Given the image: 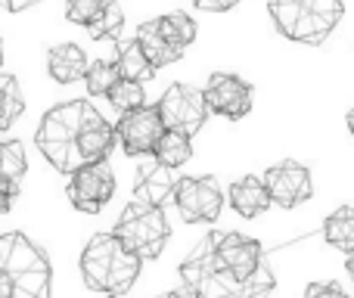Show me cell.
I'll use <instances>...</instances> for the list:
<instances>
[{
	"label": "cell",
	"instance_id": "6da1fadb",
	"mask_svg": "<svg viewBox=\"0 0 354 298\" xmlns=\"http://www.w3.org/2000/svg\"><path fill=\"white\" fill-rule=\"evenodd\" d=\"M143 258L134 255L115 233H97L81 252V274L93 292L106 298H122L140 277Z\"/></svg>",
	"mask_w": 354,
	"mask_h": 298
},
{
	"label": "cell",
	"instance_id": "7a4b0ae2",
	"mask_svg": "<svg viewBox=\"0 0 354 298\" xmlns=\"http://www.w3.org/2000/svg\"><path fill=\"white\" fill-rule=\"evenodd\" d=\"M53 270L50 261L28 236H0V298H50Z\"/></svg>",
	"mask_w": 354,
	"mask_h": 298
},
{
	"label": "cell",
	"instance_id": "3957f363",
	"mask_svg": "<svg viewBox=\"0 0 354 298\" xmlns=\"http://www.w3.org/2000/svg\"><path fill=\"white\" fill-rule=\"evenodd\" d=\"M87 109H91V100H66V103L53 106L50 112H44L41 124H37L35 134L37 149L62 174H75L81 168L78 134Z\"/></svg>",
	"mask_w": 354,
	"mask_h": 298
},
{
	"label": "cell",
	"instance_id": "277c9868",
	"mask_svg": "<svg viewBox=\"0 0 354 298\" xmlns=\"http://www.w3.org/2000/svg\"><path fill=\"white\" fill-rule=\"evenodd\" d=\"M180 280H183V289L193 292L196 298H252L249 286L239 283L236 277H230L218 264V255H214V233L202 236L199 243H196V249L183 258Z\"/></svg>",
	"mask_w": 354,
	"mask_h": 298
},
{
	"label": "cell",
	"instance_id": "5b68a950",
	"mask_svg": "<svg viewBox=\"0 0 354 298\" xmlns=\"http://www.w3.org/2000/svg\"><path fill=\"white\" fill-rule=\"evenodd\" d=\"M112 233H115L134 255L149 261V258H159L162 249L168 245L171 227H168V218L159 205H147V202L131 199Z\"/></svg>",
	"mask_w": 354,
	"mask_h": 298
},
{
	"label": "cell",
	"instance_id": "8992f818",
	"mask_svg": "<svg viewBox=\"0 0 354 298\" xmlns=\"http://www.w3.org/2000/svg\"><path fill=\"white\" fill-rule=\"evenodd\" d=\"M270 19H274L277 31L289 41H299V44H308V47H317L330 37V31L336 28L333 22H326L324 16L311 10L308 3L301 0H270Z\"/></svg>",
	"mask_w": 354,
	"mask_h": 298
},
{
	"label": "cell",
	"instance_id": "52a82bcc",
	"mask_svg": "<svg viewBox=\"0 0 354 298\" xmlns=\"http://www.w3.org/2000/svg\"><path fill=\"white\" fill-rule=\"evenodd\" d=\"M156 109H159L162 124H165L168 131H183V134H189V137H193L196 131H202V124H205V118H208L205 93H202L199 87L180 84V81L162 93Z\"/></svg>",
	"mask_w": 354,
	"mask_h": 298
},
{
	"label": "cell",
	"instance_id": "ba28073f",
	"mask_svg": "<svg viewBox=\"0 0 354 298\" xmlns=\"http://www.w3.org/2000/svg\"><path fill=\"white\" fill-rule=\"evenodd\" d=\"M174 205L187 224H214L224 208V193H221L214 177H180L174 193Z\"/></svg>",
	"mask_w": 354,
	"mask_h": 298
},
{
	"label": "cell",
	"instance_id": "9c48e42d",
	"mask_svg": "<svg viewBox=\"0 0 354 298\" xmlns=\"http://www.w3.org/2000/svg\"><path fill=\"white\" fill-rule=\"evenodd\" d=\"M68 199L78 212L97 214L109 205V199L115 196V174H112L109 162H91L81 165L75 174H68Z\"/></svg>",
	"mask_w": 354,
	"mask_h": 298
},
{
	"label": "cell",
	"instance_id": "30bf717a",
	"mask_svg": "<svg viewBox=\"0 0 354 298\" xmlns=\"http://www.w3.org/2000/svg\"><path fill=\"white\" fill-rule=\"evenodd\" d=\"M162 134H165V124H162V115L156 106L124 112L115 124V137L128 156H153Z\"/></svg>",
	"mask_w": 354,
	"mask_h": 298
},
{
	"label": "cell",
	"instance_id": "8fae6325",
	"mask_svg": "<svg viewBox=\"0 0 354 298\" xmlns=\"http://www.w3.org/2000/svg\"><path fill=\"white\" fill-rule=\"evenodd\" d=\"M202 93H205L208 112H214L221 118H230V122L245 118L252 109V84L243 81L239 75H230V72L212 75L208 84L202 87Z\"/></svg>",
	"mask_w": 354,
	"mask_h": 298
},
{
	"label": "cell",
	"instance_id": "7c38bea8",
	"mask_svg": "<svg viewBox=\"0 0 354 298\" xmlns=\"http://www.w3.org/2000/svg\"><path fill=\"white\" fill-rule=\"evenodd\" d=\"M264 187H268V193H270V202L280 208L301 205V202H308L314 193L311 171L299 162H289V158L264 171Z\"/></svg>",
	"mask_w": 354,
	"mask_h": 298
},
{
	"label": "cell",
	"instance_id": "4fadbf2b",
	"mask_svg": "<svg viewBox=\"0 0 354 298\" xmlns=\"http://www.w3.org/2000/svg\"><path fill=\"white\" fill-rule=\"evenodd\" d=\"M177 180L180 177H174L171 168H165V165H159L153 158V162L140 165V171H137V180H134V199L137 202H147V205H165V202L174 199L177 193Z\"/></svg>",
	"mask_w": 354,
	"mask_h": 298
},
{
	"label": "cell",
	"instance_id": "5bb4252c",
	"mask_svg": "<svg viewBox=\"0 0 354 298\" xmlns=\"http://www.w3.org/2000/svg\"><path fill=\"white\" fill-rule=\"evenodd\" d=\"M227 202L233 205V212L239 218H258L264 214L274 202H270V193L264 187V177H255V174H245L239 180H233L230 193H227Z\"/></svg>",
	"mask_w": 354,
	"mask_h": 298
},
{
	"label": "cell",
	"instance_id": "9a60e30c",
	"mask_svg": "<svg viewBox=\"0 0 354 298\" xmlns=\"http://www.w3.org/2000/svg\"><path fill=\"white\" fill-rule=\"evenodd\" d=\"M87 56L78 44H56L47 53V75L56 84H75V81H84L87 75Z\"/></svg>",
	"mask_w": 354,
	"mask_h": 298
},
{
	"label": "cell",
	"instance_id": "2e32d148",
	"mask_svg": "<svg viewBox=\"0 0 354 298\" xmlns=\"http://www.w3.org/2000/svg\"><path fill=\"white\" fill-rule=\"evenodd\" d=\"M134 41L140 44V50L147 53V59L153 62L156 72H159V68H165V66H171V62H177V59L183 56V50L171 47V44H168L165 37H162L159 22H156V19H149V22H143L140 28H137Z\"/></svg>",
	"mask_w": 354,
	"mask_h": 298
},
{
	"label": "cell",
	"instance_id": "e0dca14e",
	"mask_svg": "<svg viewBox=\"0 0 354 298\" xmlns=\"http://www.w3.org/2000/svg\"><path fill=\"white\" fill-rule=\"evenodd\" d=\"M115 66H118V75L128 81H149L156 75L153 62L147 59V53L140 50V44L131 37V41H122L115 47Z\"/></svg>",
	"mask_w": 354,
	"mask_h": 298
},
{
	"label": "cell",
	"instance_id": "ac0fdd59",
	"mask_svg": "<svg viewBox=\"0 0 354 298\" xmlns=\"http://www.w3.org/2000/svg\"><path fill=\"white\" fill-rule=\"evenodd\" d=\"M153 158L159 165H165V168H171V171L183 168V165L193 158V137L183 134V131H168L165 128V134H162L159 143H156Z\"/></svg>",
	"mask_w": 354,
	"mask_h": 298
},
{
	"label": "cell",
	"instance_id": "d6986e66",
	"mask_svg": "<svg viewBox=\"0 0 354 298\" xmlns=\"http://www.w3.org/2000/svg\"><path fill=\"white\" fill-rule=\"evenodd\" d=\"M22 112H25L22 84L16 81V75L0 68V131H10L22 118Z\"/></svg>",
	"mask_w": 354,
	"mask_h": 298
},
{
	"label": "cell",
	"instance_id": "ffe728a7",
	"mask_svg": "<svg viewBox=\"0 0 354 298\" xmlns=\"http://www.w3.org/2000/svg\"><path fill=\"white\" fill-rule=\"evenodd\" d=\"M324 239L326 245L342 252H354V208L342 205L324 221Z\"/></svg>",
	"mask_w": 354,
	"mask_h": 298
},
{
	"label": "cell",
	"instance_id": "44dd1931",
	"mask_svg": "<svg viewBox=\"0 0 354 298\" xmlns=\"http://www.w3.org/2000/svg\"><path fill=\"white\" fill-rule=\"evenodd\" d=\"M156 22H159L162 37L177 50H187L189 44L196 41V19L187 16V12H180V10L165 12V16H159Z\"/></svg>",
	"mask_w": 354,
	"mask_h": 298
},
{
	"label": "cell",
	"instance_id": "7402d4cb",
	"mask_svg": "<svg viewBox=\"0 0 354 298\" xmlns=\"http://www.w3.org/2000/svg\"><path fill=\"white\" fill-rule=\"evenodd\" d=\"M122 31H124V6L118 0H109L106 10L87 25V35L93 41H115V47L122 44Z\"/></svg>",
	"mask_w": 354,
	"mask_h": 298
},
{
	"label": "cell",
	"instance_id": "603a6c76",
	"mask_svg": "<svg viewBox=\"0 0 354 298\" xmlns=\"http://www.w3.org/2000/svg\"><path fill=\"white\" fill-rule=\"evenodd\" d=\"M118 66L115 59H93L87 66V75H84V87H87V97L91 100H106L109 91L118 84Z\"/></svg>",
	"mask_w": 354,
	"mask_h": 298
},
{
	"label": "cell",
	"instance_id": "cb8c5ba5",
	"mask_svg": "<svg viewBox=\"0 0 354 298\" xmlns=\"http://www.w3.org/2000/svg\"><path fill=\"white\" fill-rule=\"evenodd\" d=\"M28 171V156L19 140H3L0 143V180L10 183L12 189L22 187V177Z\"/></svg>",
	"mask_w": 354,
	"mask_h": 298
},
{
	"label": "cell",
	"instance_id": "d4e9b609",
	"mask_svg": "<svg viewBox=\"0 0 354 298\" xmlns=\"http://www.w3.org/2000/svg\"><path fill=\"white\" fill-rule=\"evenodd\" d=\"M106 100L112 103V109H115L118 115L149 106V103H147V87H143L140 81H128V78H118V84L112 87Z\"/></svg>",
	"mask_w": 354,
	"mask_h": 298
},
{
	"label": "cell",
	"instance_id": "484cf974",
	"mask_svg": "<svg viewBox=\"0 0 354 298\" xmlns=\"http://www.w3.org/2000/svg\"><path fill=\"white\" fill-rule=\"evenodd\" d=\"M106 3H109V0H66V19L72 25L87 28V25L106 10Z\"/></svg>",
	"mask_w": 354,
	"mask_h": 298
},
{
	"label": "cell",
	"instance_id": "4316f807",
	"mask_svg": "<svg viewBox=\"0 0 354 298\" xmlns=\"http://www.w3.org/2000/svg\"><path fill=\"white\" fill-rule=\"evenodd\" d=\"M305 298H348V292L339 283H311L305 289Z\"/></svg>",
	"mask_w": 354,
	"mask_h": 298
},
{
	"label": "cell",
	"instance_id": "83f0119b",
	"mask_svg": "<svg viewBox=\"0 0 354 298\" xmlns=\"http://www.w3.org/2000/svg\"><path fill=\"white\" fill-rule=\"evenodd\" d=\"M199 10H205V12H227V10H233L236 3H243V0H193Z\"/></svg>",
	"mask_w": 354,
	"mask_h": 298
},
{
	"label": "cell",
	"instance_id": "f1b7e54d",
	"mask_svg": "<svg viewBox=\"0 0 354 298\" xmlns=\"http://www.w3.org/2000/svg\"><path fill=\"white\" fill-rule=\"evenodd\" d=\"M16 193H19V189H12L10 183L0 180V214L10 212V205H12V199H16Z\"/></svg>",
	"mask_w": 354,
	"mask_h": 298
},
{
	"label": "cell",
	"instance_id": "f546056e",
	"mask_svg": "<svg viewBox=\"0 0 354 298\" xmlns=\"http://www.w3.org/2000/svg\"><path fill=\"white\" fill-rule=\"evenodd\" d=\"M35 3H41V0H0V6L10 10V12H22V10H28V6H35Z\"/></svg>",
	"mask_w": 354,
	"mask_h": 298
},
{
	"label": "cell",
	"instance_id": "4dcf8cb0",
	"mask_svg": "<svg viewBox=\"0 0 354 298\" xmlns=\"http://www.w3.org/2000/svg\"><path fill=\"white\" fill-rule=\"evenodd\" d=\"M165 298H196L193 292H187V289H177V292H168Z\"/></svg>",
	"mask_w": 354,
	"mask_h": 298
},
{
	"label": "cell",
	"instance_id": "1f68e13d",
	"mask_svg": "<svg viewBox=\"0 0 354 298\" xmlns=\"http://www.w3.org/2000/svg\"><path fill=\"white\" fill-rule=\"evenodd\" d=\"M345 268H348V277L354 280V252H348V261H345Z\"/></svg>",
	"mask_w": 354,
	"mask_h": 298
},
{
	"label": "cell",
	"instance_id": "d6a6232c",
	"mask_svg": "<svg viewBox=\"0 0 354 298\" xmlns=\"http://www.w3.org/2000/svg\"><path fill=\"white\" fill-rule=\"evenodd\" d=\"M348 131L354 134V106H351V112H348Z\"/></svg>",
	"mask_w": 354,
	"mask_h": 298
},
{
	"label": "cell",
	"instance_id": "836d02e7",
	"mask_svg": "<svg viewBox=\"0 0 354 298\" xmlns=\"http://www.w3.org/2000/svg\"><path fill=\"white\" fill-rule=\"evenodd\" d=\"M0 66H3V41H0Z\"/></svg>",
	"mask_w": 354,
	"mask_h": 298
}]
</instances>
